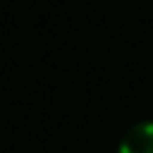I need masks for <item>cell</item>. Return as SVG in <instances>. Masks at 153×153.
I'll use <instances>...</instances> for the list:
<instances>
[{
    "instance_id": "cell-1",
    "label": "cell",
    "mask_w": 153,
    "mask_h": 153,
    "mask_svg": "<svg viewBox=\"0 0 153 153\" xmlns=\"http://www.w3.org/2000/svg\"><path fill=\"white\" fill-rule=\"evenodd\" d=\"M117 153H153V120L131 126L122 137Z\"/></svg>"
}]
</instances>
